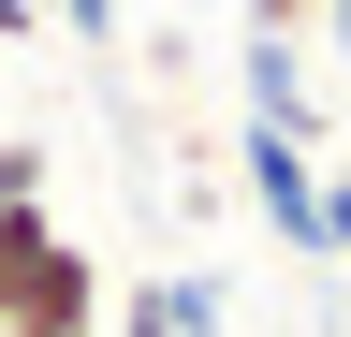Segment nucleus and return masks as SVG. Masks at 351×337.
I'll return each instance as SVG.
<instances>
[{
  "label": "nucleus",
  "mask_w": 351,
  "mask_h": 337,
  "mask_svg": "<svg viewBox=\"0 0 351 337\" xmlns=\"http://www.w3.org/2000/svg\"><path fill=\"white\" fill-rule=\"evenodd\" d=\"M234 89H249V132H293L307 161L337 147V103L307 89V45H278V30H249V45H234Z\"/></svg>",
  "instance_id": "obj_1"
},
{
  "label": "nucleus",
  "mask_w": 351,
  "mask_h": 337,
  "mask_svg": "<svg viewBox=\"0 0 351 337\" xmlns=\"http://www.w3.org/2000/svg\"><path fill=\"white\" fill-rule=\"evenodd\" d=\"M234 176H249V205H263V235L322 264V161H307L293 132H234Z\"/></svg>",
  "instance_id": "obj_2"
},
{
  "label": "nucleus",
  "mask_w": 351,
  "mask_h": 337,
  "mask_svg": "<svg viewBox=\"0 0 351 337\" xmlns=\"http://www.w3.org/2000/svg\"><path fill=\"white\" fill-rule=\"evenodd\" d=\"M117 337H219V279H147L117 308Z\"/></svg>",
  "instance_id": "obj_3"
},
{
  "label": "nucleus",
  "mask_w": 351,
  "mask_h": 337,
  "mask_svg": "<svg viewBox=\"0 0 351 337\" xmlns=\"http://www.w3.org/2000/svg\"><path fill=\"white\" fill-rule=\"evenodd\" d=\"M249 30H278V45H322V59H351V0H249Z\"/></svg>",
  "instance_id": "obj_4"
},
{
  "label": "nucleus",
  "mask_w": 351,
  "mask_h": 337,
  "mask_svg": "<svg viewBox=\"0 0 351 337\" xmlns=\"http://www.w3.org/2000/svg\"><path fill=\"white\" fill-rule=\"evenodd\" d=\"M322 264H351V161L322 176Z\"/></svg>",
  "instance_id": "obj_5"
},
{
  "label": "nucleus",
  "mask_w": 351,
  "mask_h": 337,
  "mask_svg": "<svg viewBox=\"0 0 351 337\" xmlns=\"http://www.w3.org/2000/svg\"><path fill=\"white\" fill-rule=\"evenodd\" d=\"M44 30H88V45H117V0H44Z\"/></svg>",
  "instance_id": "obj_6"
},
{
  "label": "nucleus",
  "mask_w": 351,
  "mask_h": 337,
  "mask_svg": "<svg viewBox=\"0 0 351 337\" xmlns=\"http://www.w3.org/2000/svg\"><path fill=\"white\" fill-rule=\"evenodd\" d=\"M0 205H44V161L29 147H0Z\"/></svg>",
  "instance_id": "obj_7"
},
{
  "label": "nucleus",
  "mask_w": 351,
  "mask_h": 337,
  "mask_svg": "<svg viewBox=\"0 0 351 337\" xmlns=\"http://www.w3.org/2000/svg\"><path fill=\"white\" fill-rule=\"evenodd\" d=\"M0 30H44V0H0Z\"/></svg>",
  "instance_id": "obj_8"
}]
</instances>
